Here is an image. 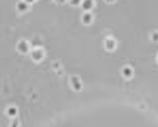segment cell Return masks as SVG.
Masks as SVG:
<instances>
[{
	"label": "cell",
	"instance_id": "6",
	"mask_svg": "<svg viewBox=\"0 0 158 127\" xmlns=\"http://www.w3.org/2000/svg\"><path fill=\"white\" fill-rule=\"evenodd\" d=\"M106 2H114V0H106Z\"/></svg>",
	"mask_w": 158,
	"mask_h": 127
},
{
	"label": "cell",
	"instance_id": "2",
	"mask_svg": "<svg viewBox=\"0 0 158 127\" xmlns=\"http://www.w3.org/2000/svg\"><path fill=\"white\" fill-rule=\"evenodd\" d=\"M91 20H92V15H90V14H85L84 22H85V23H90Z\"/></svg>",
	"mask_w": 158,
	"mask_h": 127
},
{
	"label": "cell",
	"instance_id": "4",
	"mask_svg": "<svg viewBox=\"0 0 158 127\" xmlns=\"http://www.w3.org/2000/svg\"><path fill=\"white\" fill-rule=\"evenodd\" d=\"M106 47H108V50H113L114 49V42L113 41H108L106 42Z\"/></svg>",
	"mask_w": 158,
	"mask_h": 127
},
{
	"label": "cell",
	"instance_id": "7",
	"mask_svg": "<svg viewBox=\"0 0 158 127\" xmlns=\"http://www.w3.org/2000/svg\"><path fill=\"white\" fill-rule=\"evenodd\" d=\"M57 2H63V0H57Z\"/></svg>",
	"mask_w": 158,
	"mask_h": 127
},
{
	"label": "cell",
	"instance_id": "5",
	"mask_svg": "<svg viewBox=\"0 0 158 127\" xmlns=\"http://www.w3.org/2000/svg\"><path fill=\"white\" fill-rule=\"evenodd\" d=\"M151 37H152V39H153L154 42H158V32H154Z\"/></svg>",
	"mask_w": 158,
	"mask_h": 127
},
{
	"label": "cell",
	"instance_id": "1",
	"mask_svg": "<svg viewBox=\"0 0 158 127\" xmlns=\"http://www.w3.org/2000/svg\"><path fill=\"white\" fill-rule=\"evenodd\" d=\"M124 75H125L126 78L132 76V75H133V71H132V69H130V67H125V70H124Z\"/></svg>",
	"mask_w": 158,
	"mask_h": 127
},
{
	"label": "cell",
	"instance_id": "3",
	"mask_svg": "<svg viewBox=\"0 0 158 127\" xmlns=\"http://www.w3.org/2000/svg\"><path fill=\"white\" fill-rule=\"evenodd\" d=\"M84 5H85V9H90V8L92 6V2L91 0H86Z\"/></svg>",
	"mask_w": 158,
	"mask_h": 127
}]
</instances>
